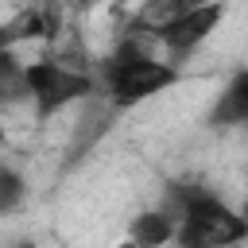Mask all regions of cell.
I'll return each mask as SVG.
<instances>
[{
    "mask_svg": "<svg viewBox=\"0 0 248 248\" xmlns=\"http://www.w3.org/2000/svg\"><path fill=\"white\" fill-rule=\"evenodd\" d=\"M46 35H50V23H46L39 12H23V16H16V19L4 27L0 39H4V46L12 50V46L23 43V39H46Z\"/></svg>",
    "mask_w": 248,
    "mask_h": 248,
    "instance_id": "52a82bcc",
    "label": "cell"
},
{
    "mask_svg": "<svg viewBox=\"0 0 248 248\" xmlns=\"http://www.w3.org/2000/svg\"><path fill=\"white\" fill-rule=\"evenodd\" d=\"M19 198H23V178L12 167H4L0 170V213H12L19 205Z\"/></svg>",
    "mask_w": 248,
    "mask_h": 248,
    "instance_id": "ba28073f",
    "label": "cell"
},
{
    "mask_svg": "<svg viewBox=\"0 0 248 248\" xmlns=\"http://www.w3.org/2000/svg\"><path fill=\"white\" fill-rule=\"evenodd\" d=\"M213 128H248V70H236L209 108Z\"/></svg>",
    "mask_w": 248,
    "mask_h": 248,
    "instance_id": "5b68a950",
    "label": "cell"
},
{
    "mask_svg": "<svg viewBox=\"0 0 248 248\" xmlns=\"http://www.w3.org/2000/svg\"><path fill=\"white\" fill-rule=\"evenodd\" d=\"M174 217H178V244L182 248H225L248 240V213L232 209L209 190H178L174 194Z\"/></svg>",
    "mask_w": 248,
    "mask_h": 248,
    "instance_id": "6da1fadb",
    "label": "cell"
},
{
    "mask_svg": "<svg viewBox=\"0 0 248 248\" xmlns=\"http://www.w3.org/2000/svg\"><path fill=\"white\" fill-rule=\"evenodd\" d=\"M174 236H178V217L167 213V209H143L128 225V240L140 244V248H159Z\"/></svg>",
    "mask_w": 248,
    "mask_h": 248,
    "instance_id": "8992f818",
    "label": "cell"
},
{
    "mask_svg": "<svg viewBox=\"0 0 248 248\" xmlns=\"http://www.w3.org/2000/svg\"><path fill=\"white\" fill-rule=\"evenodd\" d=\"M221 19H225V0H205V4H194V8L163 19L159 27H151V35L170 54H190L221 27Z\"/></svg>",
    "mask_w": 248,
    "mask_h": 248,
    "instance_id": "277c9868",
    "label": "cell"
},
{
    "mask_svg": "<svg viewBox=\"0 0 248 248\" xmlns=\"http://www.w3.org/2000/svg\"><path fill=\"white\" fill-rule=\"evenodd\" d=\"M19 81H23V93L31 97V105H35V112H39L43 120L93 93V78H89L85 70L62 62V58L27 62V66L19 70Z\"/></svg>",
    "mask_w": 248,
    "mask_h": 248,
    "instance_id": "3957f363",
    "label": "cell"
},
{
    "mask_svg": "<svg viewBox=\"0 0 248 248\" xmlns=\"http://www.w3.org/2000/svg\"><path fill=\"white\" fill-rule=\"evenodd\" d=\"M116 4H128V0H116Z\"/></svg>",
    "mask_w": 248,
    "mask_h": 248,
    "instance_id": "30bf717a",
    "label": "cell"
},
{
    "mask_svg": "<svg viewBox=\"0 0 248 248\" xmlns=\"http://www.w3.org/2000/svg\"><path fill=\"white\" fill-rule=\"evenodd\" d=\"M178 81H182V70L174 62L155 58L151 50H143L132 39L105 62V97L112 108H136V105L167 93Z\"/></svg>",
    "mask_w": 248,
    "mask_h": 248,
    "instance_id": "7a4b0ae2",
    "label": "cell"
},
{
    "mask_svg": "<svg viewBox=\"0 0 248 248\" xmlns=\"http://www.w3.org/2000/svg\"><path fill=\"white\" fill-rule=\"evenodd\" d=\"M240 209L248 213V178H244V198H240Z\"/></svg>",
    "mask_w": 248,
    "mask_h": 248,
    "instance_id": "9c48e42d",
    "label": "cell"
}]
</instances>
